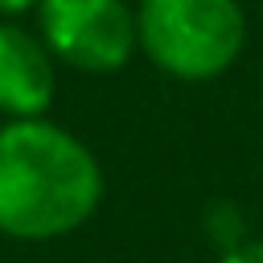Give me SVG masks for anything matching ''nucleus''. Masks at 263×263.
<instances>
[{"instance_id": "nucleus-1", "label": "nucleus", "mask_w": 263, "mask_h": 263, "mask_svg": "<svg viewBox=\"0 0 263 263\" xmlns=\"http://www.w3.org/2000/svg\"><path fill=\"white\" fill-rule=\"evenodd\" d=\"M103 201L99 156L53 119L0 123V234L16 242L66 238Z\"/></svg>"}, {"instance_id": "nucleus-2", "label": "nucleus", "mask_w": 263, "mask_h": 263, "mask_svg": "<svg viewBox=\"0 0 263 263\" xmlns=\"http://www.w3.org/2000/svg\"><path fill=\"white\" fill-rule=\"evenodd\" d=\"M140 53L173 82H214L247 49V12L238 0H140Z\"/></svg>"}, {"instance_id": "nucleus-4", "label": "nucleus", "mask_w": 263, "mask_h": 263, "mask_svg": "<svg viewBox=\"0 0 263 263\" xmlns=\"http://www.w3.org/2000/svg\"><path fill=\"white\" fill-rule=\"evenodd\" d=\"M58 95V58L41 33L0 16V115L41 119Z\"/></svg>"}, {"instance_id": "nucleus-5", "label": "nucleus", "mask_w": 263, "mask_h": 263, "mask_svg": "<svg viewBox=\"0 0 263 263\" xmlns=\"http://www.w3.org/2000/svg\"><path fill=\"white\" fill-rule=\"evenodd\" d=\"M201 230H205V238L218 247V255L230 251V247H238L242 238H251L247 218H242V210H238L234 201H214V205H205V214H201Z\"/></svg>"}, {"instance_id": "nucleus-3", "label": "nucleus", "mask_w": 263, "mask_h": 263, "mask_svg": "<svg viewBox=\"0 0 263 263\" xmlns=\"http://www.w3.org/2000/svg\"><path fill=\"white\" fill-rule=\"evenodd\" d=\"M33 16L49 53L78 74H115L140 53L127 0H41Z\"/></svg>"}, {"instance_id": "nucleus-7", "label": "nucleus", "mask_w": 263, "mask_h": 263, "mask_svg": "<svg viewBox=\"0 0 263 263\" xmlns=\"http://www.w3.org/2000/svg\"><path fill=\"white\" fill-rule=\"evenodd\" d=\"M37 4H41V0H0V16H4V21H16V16H25V12H37Z\"/></svg>"}, {"instance_id": "nucleus-6", "label": "nucleus", "mask_w": 263, "mask_h": 263, "mask_svg": "<svg viewBox=\"0 0 263 263\" xmlns=\"http://www.w3.org/2000/svg\"><path fill=\"white\" fill-rule=\"evenodd\" d=\"M214 263H263V238H259V234H251V238H242L238 247L222 251Z\"/></svg>"}]
</instances>
